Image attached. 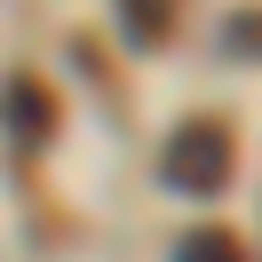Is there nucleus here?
I'll return each instance as SVG.
<instances>
[{
  "mask_svg": "<svg viewBox=\"0 0 262 262\" xmlns=\"http://www.w3.org/2000/svg\"><path fill=\"white\" fill-rule=\"evenodd\" d=\"M230 159H238V151H230V127H214V119H191V127L175 135V143H167V183H175V191H191V199H214L230 183Z\"/></svg>",
  "mask_w": 262,
  "mask_h": 262,
  "instance_id": "obj_1",
  "label": "nucleus"
},
{
  "mask_svg": "<svg viewBox=\"0 0 262 262\" xmlns=\"http://www.w3.org/2000/svg\"><path fill=\"white\" fill-rule=\"evenodd\" d=\"M0 127L16 135L24 151L56 135V96H48V88L32 80V72H8V80H0Z\"/></svg>",
  "mask_w": 262,
  "mask_h": 262,
  "instance_id": "obj_2",
  "label": "nucleus"
},
{
  "mask_svg": "<svg viewBox=\"0 0 262 262\" xmlns=\"http://www.w3.org/2000/svg\"><path fill=\"white\" fill-rule=\"evenodd\" d=\"M119 24H127L135 48H159V40L175 32V8H167V0H119Z\"/></svg>",
  "mask_w": 262,
  "mask_h": 262,
  "instance_id": "obj_3",
  "label": "nucleus"
},
{
  "mask_svg": "<svg viewBox=\"0 0 262 262\" xmlns=\"http://www.w3.org/2000/svg\"><path fill=\"white\" fill-rule=\"evenodd\" d=\"M175 262H246V246L230 238V230H191V238L175 246Z\"/></svg>",
  "mask_w": 262,
  "mask_h": 262,
  "instance_id": "obj_4",
  "label": "nucleus"
},
{
  "mask_svg": "<svg viewBox=\"0 0 262 262\" xmlns=\"http://www.w3.org/2000/svg\"><path fill=\"white\" fill-rule=\"evenodd\" d=\"M223 40H230V48H262V16H238Z\"/></svg>",
  "mask_w": 262,
  "mask_h": 262,
  "instance_id": "obj_5",
  "label": "nucleus"
}]
</instances>
